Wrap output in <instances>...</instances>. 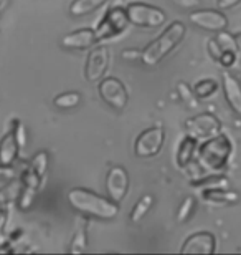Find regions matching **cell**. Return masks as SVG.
Wrapping results in <instances>:
<instances>
[{
    "label": "cell",
    "instance_id": "cell-9",
    "mask_svg": "<svg viewBox=\"0 0 241 255\" xmlns=\"http://www.w3.org/2000/svg\"><path fill=\"white\" fill-rule=\"evenodd\" d=\"M109 48L106 45L91 48L84 65V76L89 83H99L106 76L107 66H109Z\"/></svg>",
    "mask_w": 241,
    "mask_h": 255
},
{
    "label": "cell",
    "instance_id": "cell-1",
    "mask_svg": "<svg viewBox=\"0 0 241 255\" xmlns=\"http://www.w3.org/2000/svg\"><path fill=\"white\" fill-rule=\"evenodd\" d=\"M68 202L75 211L83 216L102 219V221H111L119 214V202H114L111 197L107 199L83 187H73L68 192Z\"/></svg>",
    "mask_w": 241,
    "mask_h": 255
},
{
    "label": "cell",
    "instance_id": "cell-6",
    "mask_svg": "<svg viewBox=\"0 0 241 255\" xmlns=\"http://www.w3.org/2000/svg\"><path fill=\"white\" fill-rule=\"evenodd\" d=\"M97 91H99L101 100L116 111H124L129 103V93H127L126 85L116 76H104L97 85Z\"/></svg>",
    "mask_w": 241,
    "mask_h": 255
},
{
    "label": "cell",
    "instance_id": "cell-32",
    "mask_svg": "<svg viewBox=\"0 0 241 255\" xmlns=\"http://www.w3.org/2000/svg\"><path fill=\"white\" fill-rule=\"evenodd\" d=\"M207 48H208L210 57H212V58L215 60V62H218L220 57H222V53H223V50H222V47H220V45H218L217 40H215V37L208 40Z\"/></svg>",
    "mask_w": 241,
    "mask_h": 255
},
{
    "label": "cell",
    "instance_id": "cell-25",
    "mask_svg": "<svg viewBox=\"0 0 241 255\" xmlns=\"http://www.w3.org/2000/svg\"><path fill=\"white\" fill-rule=\"evenodd\" d=\"M50 166V154L48 151H38L32 159L28 162V167L32 171H35L40 177H45Z\"/></svg>",
    "mask_w": 241,
    "mask_h": 255
},
{
    "label": "cell",
    "instance_id": "cell-28",
    "mask_svg": "<svg viewBox=\"0 0 241 255\" xmlns=\"http://www.w3.org/2000/svg\"><path fill=\"white\" fill-rule=\"evenodd\" d=\"M195 206H197V204H195V199L192 196H188V197L183 199L182 204H180V207H178V211H177V221L180 222V224L187 222L188 219L193 216Z\"/></svg>",
    "mask_w": 241,
    "mask_h": 255
},
{
    "label": "cell",
    "instance_id": "cell-23",
    "mask_svg": "<svg viewBox=\"0 0 241 255\" xmlns=\"http://www.w3.org/2000/svg\"><path fill=\"white\" fill-rule=\"evenodd\" d=\"M8 216H10L8 199L5 196L3 191H0V247L7 244V234H5V229H7Z\"/></svg>",
    "mask_w": 241,
    "mask_h": 255
},
{
    "label": "cell",
    "instance_id": "cell-5",
    "mask_svg": "<svg viewBox=\"0 0 241 255\" xmlns=\"http://www.w3.org/2000/svg\"><path fill=\"white\" fill-rule=\"evenodd\" d=\"M127 25H129V18H127L126 8H122L121 5H114L104 13V17L97 27L94 28L96 37L99 42L102 40H111L114 37H119L121 33L126 32Z\"/></svg>",
    "mask_w": 241,
    "mask_h": 255
},
{
    "label": "cell",
    "instance_id": "cell-3",
    "mask_svg": "<svg viewBox=\"0 0 241 255\" xmlns=\"http://www.w3.org/2000/svg\"><path fill=\"white\" fill-rule=\"evenodd\" d=\"M233 144L230 141L228 136L217 134L210 139H205L203 144L198 146V162H202L203 167H207L210 171H223L228 166V161L232 157Z\"/></svg>",
    "mask_w": 241,
    "mask_h": 255
},
{
    "label": "cell",
    "instance_id": "cell-31",
    "mask_svg": "<svg viewBox=\"0 0 241 255\" xmlns=\"http://www.w3.org/2000/svg\"><path fill=\"white\" fill-rule=\"evenodd\" d=\"M238 53L237 52H223L222 57H220L218 63L223 66V68H232V66L237 63Z\"/></svg>",
    "mask_w": 241,
    "mask_h": 255
},
{
    "label": "cell",
    "instance_id": "cell-17",
    "mask_svg": "<svg viewBox=\"0 0 241 255\" xmlns=\"http://www.w3.org/2000/svg\"><path fill=\"white\" fill-rule=\"evenodd\" d=\"M198 139L197 137H193L190 134H187L183 139L180 141V144H178V149H177V156H175V161H177V166L183 169L188 162L193 161L195 154H197L198 151Z\"/></svg>",
    "mask_w": 241,
    "mask_h": 255
},
{
    "label": "cell",
    "instance_id": "cell-37",
    "mask_svg": "<svg viewBox=\"0 0 241 255\" xmlns=\"http://www.w3.org/2000/svg\"><path fill=\"white\" fill-rule=\"evenodd\" d=\"M8 5V0H0V12H3Z\"/></svg>",
    "mask_w": 241,
    "mask_h": 255
},
{
    "label": "cell",
    "instance_id": "cell-24",
    "mask_svg": "<svg viewBox=\"0 0 241 255\" xmlns=\"http://www.w3.org/2000/svg\"><path fill=\"white\" fill-rule=\"evenodd\" d=\"M218 91V83L212 78L200 80L193 86V93L198 100H207L210 96H213Z\"/></svg>",
    "mask_w": 241,
    "mask_h": 255
},
{
    "label": "cell",
    "instance_id": "cell-13",
    "mask_svg": "<svg viewBox=\"0 0 241 255\" xmlns=\"http://www.w3.org/2000/svg\"><path fill=\"white\" fill-rule=\"evenodd\" d=\"M60 43L66 50H88L93 48L96 43H99V40H97L93 28H78L65 35Z\"/></svg>",
    "mask_w": 241,
    "mask_h": 255
},
{
    "label": "cell",
    "instance_id": "cell-12",
    "mask_svg": "<svg viewBox=\"0 0 241 255\" xmlns=\"http://www.w3.org/2000/svg\"><path fill=\"white\" fill-rule=\"evenodd\" d=\"M217 249V237L212 232H195L188 236L180 249L182 254H203L210 255Z\"/></svg>",
    "mask_w": 241,
    "mask_h": 255
},
{
    "label": "cell",
    "instance_id": "cell-8",
    "mask_svg": "<svg viewBox=\"0 0 241 255\" xmlns=\"http://www.w3.org/2000/svg\"><path fill=\"white\" fill-rule=\"evenodd\" d=\"M185 129L187 134L197 137L198 141H205L222 132V121L213 113L205 111V113L195 115L192 118H188L185 121Z\"/></svg>",
    "mask_w": 241,
    "mask_h": 255
},
{
    "label": "cell",
    "instance_id": "cell-30",
    "mask_svg": "<svg viewBox=\"0 0 241 255\" xmlns=\"http://www.w3.org/2000/svg\"><path fill=\"white\" fill-rule=\"evenodd\" d=\"M177 93L178 96H180V100L183 101V103H187L188 106H192V108H195L197 106V96H195L193 93V88H190L185 81H178L177 83Z\"/></svg>",
    "mask_w": 241,
    "mask_h": 255
},
{
    "label": "cell",
    "instance_id": "cell-26",
    "mask_svg": "<svg viewBox=\"0 0 241 255\" xmlns=\"http://www.w3.org/2000/svg\"><path fill=\"white\" fill-rule=\"evenodd\" d=\"M38 191L40 189H37V187L22 184V189H20L18 199H17V206H18L20 211H28V209L32 207V204L35 201V196L38 194Z\"/></svg>",
    "mask_w": 241,
    "mask_h": 255
},
{
    "label": "cell",
    "instance_id": "cell-14",
    "mask_svg": "<svg viewBox=\"0 0 241 255\" xmlns=\"http://www.w3.org/2000/svg\"><path fill=\"white\" fill-rule=\"evenodd\" d=\"M222 85L228 106L233 110L235 115L241 116V83L238 78H235L230 71L225 70L222 73Z\"/></svg>",
    "mask_w": 241,
    "mask_h": 255
},
{
    "label": "cell",
    "instance_id": "cell-4",
    "mask_svg": "<svg viewBox=\"0 0 241 255\" xmlns=\"http://www.w3.org/2000/svg\"><path fill=\"white\" fill-rule=\"evenodd\" d=\"M126 13L127 18H129V23L141 28H159L167 20V15L163 10L142 2L129 3L126 7Z\"/></svg>",
    "mask_w": 241,
    "mask_h": 255
},
{
    "label": "cell",
    "instance_id": "cell-35",
    "mask_svg": "<svg viewBox=\"0 0 241 255\" xmlns=\"http://www.w3.org/2000/svg\"><path fill=\"white\" fill-rule=\"evenodd\" d=\"M15 169L13 166H2L0 164V179H15Z\"/></svg>",
    "mask_w": 241,
    "mask_h": 255
},
{
    "label": "cell",
    "instance_id": "cell-36",
    "mask_svg": "<svg viewBox=\"0 0 241 255\" xmlns=\"http://www.w3.org/2000/svg\"><path fill=\"white\" fill-rule=\"evenodd\" d=\"M238 3H241V0H217V7L220 10H230L237 7Z\"/></svg>",
    "mask_w": 241,
    "mask_h": 255
},
{
    "label": "cell",
    "instance_id": "cell-33",
    "mask_svg": "<svg viewBox=\"0 0 241 255\" xmlns=\"http://www.w3.org/2000/svg\"><path fill=\"white\" fill-rule=\"evenodd\" d=\"M122 60L126 62H141L142 58V50H136V48H126L121 52Z\"/></svg>",
    "mask_w": 241,
    "mask_h": 255
},
{
    "label": "cell",
    "instance_id": "cell-16",
    "mask_svg": "<svg viewBox=\"0 0 241 255\" xmlns=\"http://www.w3.org/2000/svg\"><path fill=\"white\" fill-rule=\"evenodd\" d=\"M18 142L15 139L13 131L7 132L0 139V164L2 166H13V162L18 157Z\"/></svg>",
    "mask_w": 241,
    "mask_h": 255
},
{
    "label": "cell",
    "instance_id": "cell-2",
    "mask_svg": "<svg viewBox=\"0 0 241 255\" xmlns=\"http://www.w3.org/2000/svg\"><path fill=\"white\" fill-rule=\"evenodd\" d=\"M185 35H187V27L182 22L170 23L157 38H154L152 42L142 50L141 62L146 66H156L182 43Z\"/></svg>",
    "mask_w": 241,
    "mask_h": 255
},
{
    "label": "cell",
    "instance_id": "cell-22",
    "mask_svg": "<svg viewBox=\"0 0 241 255\" xmlns=\"http://www.w3.org/2000/svg\"><path fill=\"white\" fill-rule=\"evenodd\" d=\"M81 103V95L78 91H65L53 98V105L60 110H73Z\"/></svg>",
    "mask_w": 241,
    "mask_h": 255
},
{
    "label": "cell",
    "instance_id": "cell-27",
    "mask_svg": "<svg viewBox=\"0 0 241 255\" xmlns=\"http://www.w3.org/2000/svg\"><path fill=\"white\" fill-rule=\"evenodd\" d=\"M215 40L218 42V45L222 47L223 52H237L238 53V43H237L235 35L222 30V32H217V35H215Z\"/></svg>",
    "mask_w": 241,
    "mask_h": 255
},
{
    "label": "cell",
    "instance_id": "cell-18",
    "mask_svg": "<svg viewBox=\"0 0 241 255\" xmlns=\"http://www.w3.org/2000/svg\"><path fill=\"white\" fill-rule=\"evenodd\" d=\"M88 247V221L86 219H78L76 221L75 232L71 236L68 252L70 254H81Z\"/></svg>",
    "mask_w": 241,
    "mask_h": 255
},
{
    "label": "cell",
    "instance_id": "cell-38",
    "mask_svg": "<svg viewBox=\"0 0 241 255\" xmlns=\"http://www.w3.org/2000/svg\"><path fill=\"white\" fill-rule=\"evenodd\" d=\"M235 38H237V43H238V52H241V33L235 35Z\"/></svg>",
    "mask_w": 241,
    "mask_h": 255
},
{
    "label": "cell",
    "instance_id": "cell-10",
    "mask_svg": "<svg viewBox=\"0 0 241 255\" xmlns=\"http://www.w3.org/2000/svg\"><path fill=\"white\" fill-rule=\"evenodd\" d=\"M188 20L200 30L213 32V33L222 32V30L228 27V20L225 17V13L220 12V10H213V8L193 10V12L188 15Z\"/></svg>",
    "mask_w": 241,
    "mask_h": 255
},
{
    "label": "cell",
    "instance_id": "cell-34",
    "mask_svg": "<svg viewBox=\"0 0 241 255\" xmlns=\"http://www.w3.org/2000/svg\"><path fill=\"white\" fill-rule=\"evenodd\" d=\"M173 5L182 10H193V8H198L202 0H172Z\"/></svg>",
    "mask_w": 241,
    "mask_h": 255
},
{
    "label": "cell",
    "instance_id": "cell-7",
    "mask_svg": "<svg viewBox=\"0 0 241 255\" xmlns=\"http://www.w3.org/2000/svg\"><path fill=\"white\" fill-rule=\"evenodd\" d=\"M163 142H165V129L163 126H152L142 131L134 142V152L141 159L157 156L162 151Z\"/></svg>",
    "mask_w": 241,
    "mask_h": 255
},
{
    "label": "cell",
    "instance_id": "cell-19",
    "mask_svg": "<svg viewBox=\"0 0 241 255\" xmlns=\"http://www.w3.org/2000/svg\"><path fill=\"white\" fill-rule=\"evenodd\" d=\"M107 0H73L68 8V13L71 17H86V15L96 12L97 8H101Z\"/></svg>",
    "mask_w": 241,
    "mask_h": 255
},
{
    "label": "cell",
    "instance_id": "cell-20",
    "mask_svg": "<svg viewBox=\"0 0 241 255\" xmlns=\"http://www.w3.org/2000/svg\"><path fill=\"white\" fill-rule=\"evenodd\" d=\"M193 187H198V189H218V187H230V181L227 176L223 174H205L200 177L198 181L192 182Z\"/></svg>",
    "mask_w": 241,
    "mask_h": 255
},
{
    "label": "cell",
    "instance_id": "cell-29",
    "mask_svg": "<svg viewBox=\"0 0 241 255\" xmlns=\"http://www.w3.org/2000/svg\"><path fill=\"white\" fill-rule=\"evenodd\" d=\"M12 131L15 134V139L18 142V147L20 149H25L28 144V132H27V128H25L23 121L22 120H12Z\"/></svg>",
    "mask_w": 241,
    "mask_h": 255
},
{
    "label": "cell",
    "instance_id": "cell-11",
    "mask_svg": "<svg viewBox=\"0 0 241 255\" xmlns=\"http://www.w3.org/2000/svg\"><path fill=\"white\" fill-rule=\"evenodd\" d=\"M106 191L114 202L124 201L129 191V174L122 166H112L106 176Z\"/></svg>",
    "mask_w": 241,
    "mask_h": 255
},
{
    "label": "cell",
    "instance_id": "cell-21",
    "mask_svg": "<svg viewBox=\"0 0 241 255\" xmlns=\"http://www.w3.org/2000/svg\"><path fill=\"white\" fill-rule=\"evenodd\" d=\"M154 206V196L152 194H144L139 201L134 204V207L131 209V214H129V221L131 222H141L142 219L147 216V212L151 211Z\"/></svg>",
    "mask_w": 241,
    "mask_h": 255
},
{
    "label": "cell",
    "instance_id": "cell-15",
    "mask_svg": "<svg viewBox=\"0 0 241 255\" xmlns=\"http://www.w3.org/2000/svg\"><path fill=\"white\" fill-rule=\"evenodd\" d=\"M202 199L210 204H228V206H233V204H238L241 196L230 187H218V189H205L202 191Z\"/></svg>",
    "mask_w": 241,
    "mask_h": 255
}]
</instances>
